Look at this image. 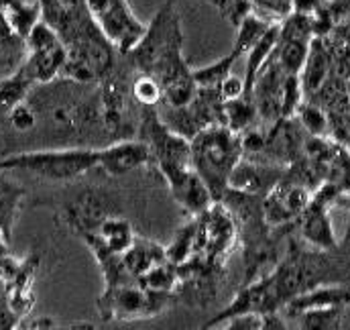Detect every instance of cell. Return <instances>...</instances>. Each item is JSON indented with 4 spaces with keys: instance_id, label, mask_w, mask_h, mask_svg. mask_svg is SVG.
<instances>
[{
    "instance_id": "3957f363",
    "label": "cell",
    "mask_w": 350,
    "mask_h": 330,
    "mask_svg": "<svg viewBox=\"0 0 350 330\" xmlns=\"http://www.w3.org/2000/svg\"><path fill=\"white\" fill-rule=\"evenodd\" d=\"M45 21L66 45L62 78L96 84L116 64L118 53L94 23L86 0H39Z\"/></svg>"
},
{
    "instance_id": "8d00e7d4",
    "label": "cell",
    "mask_w": 350,
    "mask_h": 330,
    "mask_svg": "<svg viewBox=\"0 0 350 330\" xmlns=\"http://www.w3.org/2000/svg\"><path fill=\"white\" fill-rule=\"evenodd\" d=\"M322 4H328V2H334V0H320Z\"/></svg>"
},
{
    "instance_id": "83f0119b",
    "label": "cell",
    "mask_w": 350,
    "mask_h": 330,
    "mask_svg": "<svg viewBox=\"0 0 350 330\" xmlns=\"http://www.w3.org/2000/svg\"><path fill=\"white\" fill-rule=\"evenodd\" d=\"M131 96H135V100L143 104V108H157L163 102V92L157 80L137 72L131 80Z\"/></svg>"
},
{
    "instance_id": "f1b7e54d",
    "label": "cell",
    "mask_w": 350,
    "mask_h": 330,
    "mask_svg": "<svg viewBox=\"0 0 350 330\" xmlns=\"http://www.w3.org/2000/svg\"><path fill=\"white\" fill-rule=\"evenodd\" d=\"M218 12L222 18H226L234 29L249 16L253 14V4L251 0H208Z\"/></svg>"
},
{
    "instance_id": "cb8c5ba5",
    "label": "cell",
    "mask_w": 350,
    "mask_h": 330,
    "mask_svg": "<svg viewBox=\"0 0 350 330\" xmlns=\"http://www.w3.org/2000/svg\"><path fill=\"white\" fill-rule=\"evenodd\" d=\"M224 112V127H228L234 133H243L255 125H259V116H257V108L251 96H239L232 100H224L222 106Z\"/></svg>"
},
{
    "instance_id": "e575fe53",
    "label": "cell",
    "mask_w": 350,
    "mask_h": 330,
    "mask_svg": "<svg viewBox=\"0 0 350 330\" xmlns=\"http://www.w3.org/2000/svg\"><path fill=\"white\" fill-rule=\"evenodd\" d=\"M8 247H10V243H6V239L0 235V257H2V255H6V253H10V249Z\"/></svg>"
},
{
    "instance_id": "484cf974",
    "label": "cell",
    "mask_w": 350,
    "mask_h": 330,
    "mask_svg": "<svg viewBox=\"0 0 350 330\" xmlns=\"http://www.w3.org/2000/svg\"><path fill=\"white\" fill-rule=\"evenodd\" d=\"M243 58V53L232 47V51L224 58H220L218 62L206 66V68H198L193 70V80L198 86H204V88H218L220 84L224 82L230 74H232V66Z\"/></svg>"
},
{
    "instance_id": "52a82bcc",
    "label": "cell",
    "mask_w": 350,
    "mask_h": 330,
    "mask_svg": "<svg viewBox=\"0 0 350 330\" xmlns=\"http://www.w3.org/2000/svg\"><path fill=\"white\" fill-rule=\"evenodd\" d=\"M177 304L175 294L153 292L137 281H122L116 285H104L96 300L100 318L104 322L143 320L159 316Z\"/></svg>"
},
{
    "instance_id": "4fadbf2b",
    "label": "cell",
    "mask_w": 350,
    "mask_h": 330,
    "mask_svg": "<svg viewBox=\"0 0 350 330\" xmlns=\"http://www.w3.org/2000/svg\"><path fill=\"white\" fill-rule=\"evenodd\" d=\"M66 55V45L62 43L59 35L45 21H39L27 39V51L18 66L37 86L49 84L62 76Z\"/></svg>"
},
{
    "instance_id": "2e32d148",
    "label": "cell",
    "mask_w": 350,
    "mask_h": 330,
    "mask_svg": "<svg viewBox=\"0 0 350 330\" xmlns=\"http://www.w3.org/2000/svg\"><path fill=\"white\" fill-rule=\"evenodd\" d=\"M312 192L283 175L265 196H262V214L269 227H295V220L310 202Z\"/></svg>"
},
{
    "instance_id": "9c48e42d",
    "label": "cell",
    "mask_w": 350,
    "mask_h": 330,
    "mask_svg": "<svg viewBox=\"0 0 350 330\" xmlns=\"http://www.w3.org/2000/svg\"><path fill=\"white\" fill-rule=\"evenodd\" d=\"M224 98L220 94V88H204L198 86L193 98L183 104V106H165L159 104L163 112H159L161 120L185 139H191L196 133L214 127V125H224Z\"/></svg>"
},
{
    "instance_id": "603a6c76",
    "label": "cell",
    "mask_w": 350,
    "mask_h": 330,
    "mask_svg": "<svg viewBox=\"0 0 350 330\" xmlns=\"http://www.w3.org/2000/svg\"><path fill=\"white\" fill-rule=\"evenodd\" d=\"M35 86L37 84L33 82V78L21 66H16L12 70V74H8L6 78L0 80V114L6 116V112L12 106L27 100Z\"/></svg>"
},
{
    "instance_id": "5b68a950",
    "label": "cell",
    "mask_w": 350,
    "mask_h": 330,
    "mask_svg": "<svg viewBox=\"0 0 350 330\" xmlns=\"http://www.w3.org/2000/svg\"><path fill=\"white\" fill-rule=\"evenodd\" d=\"M191 165L206 183L212 202H220L228 190V177L234 165L243 160L241 133L224 125L208 127L189 139Z\"/></svg>"
},
{
    "instance_id": "5bb4252c",
    "label": "cell",
    "mask_w": 350,
    "mask_h": 330,
    "mask_svg": "<svg viewBox=\"0 0 350 330\" xmlns=\"http://www.w3.org/2000/svg\"><path fill=\"white\" fill-rule=\"evenodd\" d=\"M39 269V257H14L10 253L0 257V281L4 285L6 308L23 320L35 304L33 283Z\"/></svg>"
},
{
    "instance_id": "7c38bea8",
    "label": "cell",
    "mask_w": 350,
    "mask_h": 330,
    "mask_svg": "<svg viewBox=\"0 0 350 330\" xmlns=\"http://www.w3.org/2000/svg\"><path fill=\"white\" fill-rule=\"evenodd\" d=\"M342 198V190L334 181H322L310 196L308 206L295 220V229L299 231L301 241L316 249L338 247V239L332 231L330 208L338 204Z\"/></svg>"
},
{
    "instance_id": "ba28073f",
    "label": "cell",
    "mask_w": 350,
    "mask_h": 330,
    "mask_svg": "<svg viewBox=\"0 0 350 330\" xmlns=\"http://www.w3.org/2000/svg\"><path fill=\"white\" fill-rule=\"evenodd\" d=\"M39 21V0H0V68L14 70L23 62L27 39Z\"/></svg>"
},
{
    "instance_id": "4dcf8cb0",
    "label": "cell",
    "mask_w": 350,
    "mask_h": 330,
    "mask_svg": "<svg viewBox=\"0 0 350 330\" xmlns=\"http://www.w3.org/2000/svg\"><path fill=\"white\" fill-rule=\"evenodd\" d=\"M255 14L271 23H281L293 12V0H251Z\"/></svg>"
},
{
    "instance_id": "6da1fadb",
    "label": "cell",
    "mask_w": 350,
    "mask_h": 330,
    "mask_svg": "<svg viewBox=\"0 0 350 330\" xmlns=\"http://www.w3.org/2000/svg\"><path fill=\"white\" fill-rule=\"evenodd\" d=\"M350 281V235L345 243L334 249H308L295 241L289 233V245L283 259L243 285L234 300L210 318L204 329H216L230 316L243 312L269 314L279 312L291 298L324 283H349Z\"/></svg>"
},
{
    "instance_id": "1f68e13d",
    "label": "cell",
    "mask_w": 350,
    "mask_h": 330,
    "mask_svg": "<svg viewBox=\"0 0 350 330\" xmlns=\"http://www.w3.org/2000/svg\"><path fill=\"white\" fill-rule=\"evenodd\" d=\"M222 327L226 330H262V314L257 312H243L237 316H230L228 320L222 322Z\"/></svg>"
},
{
    "instance_id": "d4e9b609",
    "label": "cell",
    "mask_w": 350,
    "mask_h": 330,
    "mask_svg": "<svg viewBox=\"0 0 350 330\" xmlns=\"http://www.w3.org/2000/svg\"><path fill=\"white\" fill-rule=\"evenodd\" d=\"M345 306H332V308H316V310H306L301 314H297L293 320V325H297V329L304 330H336L345 327Z\"/></svg>"
},
{
    "instance_id": "277c9868",
    "label": "cell",
    "mask_w": 350,
    "mask_h": 330,
    "mask_svg": "<svg viewBox=\"0 0 350 330\" xmlns=\"http://www.w3.org/2000/svg\"><path fill=\"white\" fill-rule=\"evenodd\" d=\"M139 141L149 149L147 165L155 167L159 177L167 183L172 198L189 216L204 212L212 204L206 183L191 165L189 139L172 131L161 120L157 108L145 110L139 127Z\"/></svg>"
},
{
    "instance_id": "4316f807",
    "label": "cell",
    "mask_w": 350,
    "mask_h": 330,
    "mask_svg": "<svg viewBox=\"0 0 350 330\" xmlns=\"http://www.w3.org/2000/svg\"><path fill=\"white\" fill-rule=\"evenodd\" d=\"M295 118L299 120V125L306 129L308 135H312V137H330L328 114L318 104H314L310 100H304L295 110Z\"/></svg>"
},
{
    "instance_id": "7402d4cb",
    "label": "cell",
    "mask_w": 350,
    "mask_h": 330,
    "mask_svg": "<svg viewBox=\"0 0 350 330\" xmlns=\"http://www.w3.org/2000/svg\"><path fill=\"white\" fill-rule=\"evenodd\" d=\"M25 194L27 190L0 169V235L6 239V243L12 241V229L21 212Z\"/></svg>"
},
{
    "instance_id": "74e56055",
    "label": "cell",
    "mask_w": 350,
    "mask_h": 330,
    "mask_svg": "<svg viewBox=\"0 0 350 330\" xmlns=\"http://www.w3.org/2000/svg\"><path fill=\"white\" fill-rule=\"evenodd\" d=\"M349 235H350V231H349Z\"/></svg>"
},
{
    "instance_id": "ffe728a7",
    "label": "cell",
    "mask_w": 350,
    "mask_h": 330,
    "mask_svg": "<svg viewBox=\"0 0 350 330\" xmlns=\"http://www.w3.org/2000/svg\"><path fill=\"white\" fill-rule=\"evenodd\" d=\"M334 74L332 53L330 47L322 37H314L306 55V62L299 70V82L304 90V100L310 98L322 84L328 80V76Z\"/></svg>"
},
{
    "instance_id": "d6986e66",
    "label": "cell",
    "mask_w": 350,
    "mask_h": 330,
    "mask_svg": "<svg viewBox=\"0 0 350 330\" xmlns=\"http://www.w3.org/2000/svg\"><path fill=\"white\" fill-rule=\"evenodd\" d=\"M104 160L102 171H106L112 177H120L124 173H131L137 167L149 164V149L139 139H120L112 141L110 145L102 147Z\"/></svg>"
},
{
    "instance_id": "8992f818",
    "label": "cell",
    "mask_w": 350,
    "mask_h": 330,
    "mask_svg": "<svg viewBox=\"0 0 350 330\" xmlns=\"http://www.w3.org/2000/svg\"><path fill=\"white\" fill-rule=\"evenodd\" d=\"M104 160L102 147H62L23 151L0 160V169L6 173H27L43 181H74L90 171L100 169Z\"/></svg>"
},
{
    "instance_id": "8fae6325",
    "label": "cell",
    "mask_w": 350,
    "mask_h": 330,
    "mask_svg": "<svg viewBox=\"0 0 350 330\" xmlns=\"http://www.w3.org/2000/svg\"><path fill=\"white\" fill-rule=\"evenodd\" d=\"M86 6L98 29L120 55H126L147 29L133 12L129 0H86Z\"/></svg>"
},
{
    "instance_id": "d590c367",
    "label": "cell",
    "mask_w": 350,
    "mask_h": 330,
    "mask_svg": "<svg viewBox=\"0 0 350 330\" xmlns=\"http://www.w3.org/2000/svg\"><path fill=\"white\" fill-rule=\"evenodd\" d=\"M347 96H349V102H350V76L347 78Z\"/></svg>"
},
{
    "instance_id": "836d02e7",
    "label": "cell",
    "mask_w": 350,
    "mask_h": 330,
    "mask_svg": "<svg viewBox=\"0 0 350 330\" xmlns=\"http://www.w3.org/2000/svg\"><path fill=\"white\" fill-rule=\"evenodd\" d=\"M23 329H53V320L49 318H37V320H21L18 322Z\"/></svg>"
},
{
    "instance_id": "ac0fdd59",
    "label": "cell",
    "mask_w": 350,
    "mask_h": 330,
    "mask_svg": "<svg viewBox=\"0 0 350 330\" xmlns=\"http://www.w3.org/2000/svg\"><path fill=\"white\" fill-rule=\"evenodd\" d=\"M332 306H350V285L349 283H324L316 285L308 292L297 294L291 298L279 314L285 318V322L293 320L297 314L306 310H316V308H332Z\"/></svg>"
},
{
    "instance_id": "f546056e",
    "label": "cell",
    "mask_w": 350,
    "mask_h": 330,
    "mask_svg": "<svg viewBox=\"0 0 350 330\" xmlns=\"http://www.w3.org/2000/svg\"><path fill=\"white\" fill-rule=\"evenodd\" d=\"M6 118H8V125H10L14 131H18V133H29V131H33V129L37 127V120H39V116H37V112H35V108L31 106L29 100H23V102H18L16 106H12V108L6 112Z\"/></svg>"
},
{
    "instance_id": "e0dca14e",
    "label": "cell",
    "mask_w": 350,
    "mask_h": 330,
    "mask_svg": "<svg viewBox=\"0 0 350 330\" xmlns=\"http://www.w3.org/2000/svg\"><path fill=\"white\" fill-rule=\"evenodd\" d=\"M283 175H285V167L243 157L234 165L228 177V190H234L241 194L265 196Z\"/></svg>"
},
{
    "instance_id": "30bf717a",
    "label": "cell",
    "mask_w": 350,
    "mask_h": 330,
    "mask_svg": "<svg viewBox=\"0 0 350 330\" xmlns=\"http://www.w3.org/2000/svg\"><path fill=\"white\" fill-rule=\"evenodd\" d=\"M122 64L116 60L114 68L96 82V94H98V106L102 116L104 135L112 141L126 139L124 137V120L129 110V94H131V80L135 76V70L126 62L124 55Z\"/></svg>"
},
{
    "instance_id": "9a60e30c",
    "label": "cell",
    "mask_w": 350,
    "mask_h": 330,
    "mask_svg": "<svg viewBox=\"0 0 350 330\" xmlns=\"http://www.w3.org/2000/svg\"><path fill=\"white\" fill-rule=\"evenodd\" d=\"M118 200L114 192L100 190V188H90L84 190L78 198H74L66 208H64V225L80 239L86 235L96 233L100 223L110 216L118 214Z\"/></svg>"
},
{
    "instance_id": "7a4b0ae2",
    "label": "cell",
    "mask_w": 350,
    "mask_h": 330,
    "mask_svg": "<svg viewBox=\"0 0 350 330\" xmlns=\"http://www.w3.org/2000/svg\"><path fill=\"white\" fill-rule=\"evenodd\" d=\"M124 58L137 74L157 80L163 92L161 104L183 106L193 98L198 84L183 58V31L174 0L159 6L139 43Z\"/></svg>"
},
{
    "instance_id": "d6a6232c",
    "label": "cell",
    "mask_w": 350,
    "mask_h": 330,
    "mask_svg": "<svg viewBox=\"0 0 350 330\" xmlns=\"http://www.w3.org/2000/svg\"><path fill=\"white\" fill-rule=\"evenodd\" d=\"M218 88H220V94H222L224 100H232V98H239V96L245 94V82H243V78H237L232 74L220 84Z\"/></svg>"
},
{
    "instance_id": "44dd1931",
    "label": "cell",
    "mask_w": 350,
    "mask_h": 330,
    "mask_svg": "<svg viewBox=\"0 0 350 330\" xmlns=\"http://www.w3.org/2000/svg\"><path fill=\"white\" fill-rule=\"evenodd\" d=\"M165 261H170L165 247L143 237H135L131 247L122 253V265L137 283H141L153 269H157Z\"/></svg>"
}]
</instances>
